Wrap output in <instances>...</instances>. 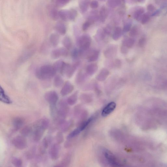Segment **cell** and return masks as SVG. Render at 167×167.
Masks as SVG:
<instances>
[{
  "mask_svg": "<svg viewBox=\"0 0 167 167\" xmlns=\"http://www.w3.org/2000/svg\"><path fill=\"white\" fill-rule=\"evenodd\" d=\"M104 155L108 162L110 165L115 166H122V165L118 162L116 158L108 151L105 150Z\"/></svg>",
  "mask_w": 167,
  "mask_h": 167,
  "instance_id": "8",
  "label": "cell"
},
{
  "mask_svg": "<svg viewBox=\"0 0 167 167\" xmlns=\"http://www.w3.org/2000/svg\"><path fill=\"white\" fill-rule=\"evenodd\" d=\"M70 0H56V3L60 5H63L68 3Z\"/></svg>",
  "mask_w": 167,
  "mask_h": 167,
  "instance_id": "43",
  "label": "cell"
},
{
  "mask_svg": "<svg viewBox=\"0 0 167 167\" xmlns=\"http://www.w3.org/2000/svg\"><path fill=\"white\" fill-rule=\"evenodd\" d=\"M91 23L89 21L86 22L84 23L82 26L83 30L84 31L87 30L90 26Z\"/></svg>",
  "mask_w": 167,
  "mask_h": 167,
  "instance_id": "40",
  "label": "cell"
},
{
  "mask_svg": "<svg viewBox=\"0 0 167 167\" xmlns=\"http://www.w3.org/2000/svg\"><path fill=\"white\" fill-rule=\"evenodd\" d=\"M112 31L111 27L108 25L104 29V31L106 34L109 35L111 33Z\"/></svg>",
  "mask_w": 167,
  "mask_h": 167,
  "instance_id": "41",
  "label": "cell"
},
{
  "mask_svg": "<svg viewBox=\"0 0 167 167\" xmlns=\"http://www.w3.org/2000/svg\"><path fill=\"white\" fill-rule=\"evenodd\" d=\"M63 62V61L61 60H58L54 63L53 66L56 72H60Z\"/></svg>",
  "mask_w": 167,
  "mask_h": 167,
  "instance_id": "32",
  "label": "cell"
},
{
  "mask_svg": "<svg viewBox=\"0 0 167 167\" xmlns=\"http://www.w3.org/2000/svg\"><path fill=\"white\" fill-rule=\"evenodd\" d=\"M49 13L51 17L54 19H57L59 17V12L55 9H51Z\"/></svg>",
  "mask_w": 167,
  "mask_h": 167,
  "instance_id": "35",
  "label": "cell"
},
{
  "mask_svg": "<svg viewBox=\"0 0 167 167\" xmlns=\"http://www.w3.org/2000/svg\"><path fill=\"white\" fill-rule=\"evenodd\" d=\"M49 125V120L46 118H42L34 123L33 126L34 141L36 142L40 141Z\"/></svg>",
  "mask_w": 167,
  "mask_h": 167,
  "instance_id": "1",
  "label": "cell"
},
{
  "mask_svg": "<svg viewBox=\"0 0 167 167\" xmlns=\"http://www.w3.org/2000/svg\"><path fill=\"white\" fill-rule=\"evenodd\" d=\"M56 72L53 66L45 65L36 70V75L39 79L47 80L55 77Z\"/></svg>",
  "mask_w": 167,
  "mask_h": 167,
  "instance_id": "2",
  "label": "cell"
},
{
  "mask_svg": "<svg viewBox=\"0 0 167 167\" xmlns=\"http://www.w3.org/2000/svg\"><path fill=\"white\" fill-rule=\"evenodd\" d=\"M116 103L114 102H111L107 104L103 109L102 111V115L103 117H106L114 111L116 107Z\"/></svg>",
  "mask_w": 167,
  "mask_h": 167,
  "instance_id": "12",
  "label": "cell"
},
{
  "mask_svg": "<svg viewBox=\"0 0 167 167\" xmlns=\"http://www.w3.org/2000/svg\"><path fill=\"white\" fill-rule=\"evenodd\" d=\"M146 40L144 38H142L140 39L138 42V45L140 47H143L145 44Z\"/></svg>",
  "mask_w": 167,
  "mask_h": 167,
  "instance_id": "42",
  "label": "cell"
},
{
  "mask_svg": "<svg viewBox=\"0 0 167 167\" xmlns=\"http://www.w3.org/2000/svg\"><path fill=\"white\" fill-rule=\"evenodd\" d=\"M88 3L86 1H83L80 5V8L82 13H84L88 9Z\"/></svg>",
  "mask_w": 167,
  "mask_h": 167,
  "instance_id": "34",
  "label": "cell"
},
{
  "mask_svg": "<svg viewBox=\"0 0 167 167\" xmlns=\"http://www.w3.org/2000/svg\"><path fill=\"white\" fill-rule=\"evenodd\" d=\"M25 122V120L21 117H17L13 120V127L15 131H17L23 126Z\"/></svg>",
  "mask_w": 167,
  "mask_h": 167,
  "instance_id": "14",
  "label": "cell"
},
{
  "mask_svg": "<svg viewBox=\"0 0 167 167\" xmlns=\"http://www.w3.org/2000/svg\"><path fill=\"white\" fill-rule=\"evenodd\" d=\"M45 98L50 104V106H56L59 97L57 93L54 90L48 91L45 94Z\"/></svg>",
  "mask_w": 167,
  "mask_h": 167,
  "instance_id": "4",
  "label": "cell"
},
{
  "mask_svg": "<svg viewBox=\"0 0 167 167\" xmlns=\"http://www.w3.org/2000/svg\"><path fill=\"white\" fill-rule=\"evenodd\" d=\"M120 0H108V4L109 6L111 7L115 8L121 4Z\"/></svg>",
  "mask_w": 167,
  "mask_h": 167,
  "instance_id": "28",
  "label": "cell"
},
{
  "mask_svg": "<svg viewBox=\"0 0 167 167\" xmlns=\"http://www.w3.org/2000/svg\"><path fill=\"white\" fill-rule=\"evenodd\" d=\"M51 142V139L50 137H46L43 139L42 142V146L41 148V152L42 153H45V150L49 146Z\"/></svg>",
  "mask_w": 167,
  "mask_h": 167,
  "instance_id": "18",
  "label": "cell"
},
{
  "mask_svg": "<svg viewBox=\"0 0 167 167\" xmlns=\"http://www.w3.org/2000/svg\"><path fill=\"white\" fill-rule=\"evenodd\" d=\"M55 29L58 33L61 35H63L66 33V26L62 23L60 22L56 24L55 26Z\"/></svg>",
  "mask_w": 167,
  "mask_h": 167,
  "instance_id": "20",
  "label": "cell"
},
{
  "mask_svg": "<svg viewBox=\"0 0 167 167\" xmlns=\"http://www.w3.org/2000/svg\"><path fill=\"white\" fill-rule=\"evenodd\" d=\"M127 47L123 45H122V47L121 48V51L122 53L125 54L127 53L128 50Z\"/></svg>",
  "mask_w": 167,
  "mask_h": 167,
  "instance_id": "47",
  "label": "cell"
},
{
  "mask_svg": "<svg viewBox=\"0 0 167 167\" xmlns=\"http://www.w3.org/2000/svg\"><path fill=\"white\" fill-rule=\"evenodd\" d=\"M12 143L15 148L20 150L25 149L27 144L25 137L22 136H18L15 137L13 139Z\"/></svg>",
  "mask_w": 167,
  "mask_h": 167,
  "instance_id": "5",
  "label": "cell"
},
{
  "mask_svg": "<svg viewBox=\"0 0 167 167\" xmlns=\"http://www.w3.org/2000/svg\"><path fill=\"white\" fill-rule=\"evenodd\" d=\"M109 74V71L107 69L104 68L97 75L96 79L99 81H103L106 79Z\"/></svg>",
  "mask_w": 167,
  "mask_h": 167,
  "instance_id": "16",
  "label": "cell"
},
{
  "mask_svg": "<svg viewBox=\"0 0 167 167\" xmlns=\"http://www.w3.org/2000/svg\"><path fill=\"white\" fill-rule=\"evenodd\" d=\"M77 14L76 10H70V20H74L76 18Z\"/></svg>",
  "mask_w": 167,
  "mask_h": 167,
  "instance_id": "38",
  "label": "cell"
},
{
  "mask_svg": "<svg viewBox=\"0 0 167 167\" xmlns=\"http://www.w3.org/2000/svg\"><path fill=\"white\" fill-rule=\"evenodd\" d=\"M87 78V76L82 71H80L78 73L76 78V82L77 84H80L84 82Z\"/></svg>",
  "mask_w": 167,
  "mask_h": 167,
  "instance_id": "23",
  "label": "cell"
},
{
  "mask_svg": "<svg viewBox=\"0 0 167 167\" xmlns=\"http://www.w3.org/2000/svg\"><path fill=\"white\" fill-rule=\"evenodd\" d=\"M68 50L65 47L56 48L52 51L51 56L53 59H57L63 56L65 57L68 55Z\"/></svg>",
  "mask_w": 167,
  "mask_h": 167,
  "instance_id": "6",
  "label": "cell"
},
{
  "mask_svg": "<svg viewBox=\"0 0 167 167\" xmlns=\"http://www.w3.org/2000/svg\"><path fill=\"white\" fill-rule=\"evenodd\" d=\"M54 85L56 88L61 87L64 84V80L60 75H56L54 79Z\"/></svg>",
  "mask_w": 167,
  "mask_h": 167,
  "instance_id": "21",
  "label": "cell"
},
{
  "mask_svg": "<svg viewBox=\"0 0 167 167\" xmlns=\"http://www.w3.org/2000/svg\"><path fill=\"white\" fill-rule=\"evenodd\" d=\"M134 40L132 38H127L124 40L122 45L128 48H131L134 45Z\"/></svg>",
  "mask_w": 167,
  "mask_h": 167,
  "instance_id": "27",
  "label": "cell"
},
{
  "mask_svg": "<svg viewBox=\"0 0 167 167\" xmlns=\"http://www.w3.org/2000/svg\"><path fill=\"white\" fill-rule=\"evenodd\" d=\"M63 44L67 49H70L72 46V42L70 38L68 36L65 37L63 40Z\"/></svg>",
  "mask_w": 167,
  "mask_h": 167,
  "instance_id": "25",
  "label": "cell"
},
{
  "mask_svg": "<svg viewBox=\"0 0 167 167\" xmlns=\"http://www.w3.org/2000/svg\"><path fill=\"white\" fill-rule=\"evenodd\" d=\"M121 64H122V63L119 59H116L113 62L114 67H117V68H119L121 66Z\"/></svg>",
  "mask_w": 167,
  "mask_h": 167,
  "instance_id": "45",
  "label": "cell"
},
{
  "mask_svg": "<svg viewBox=\"0 0 167 167\" xmlns=\"http://www.w3.org/2000/svg\"><path fill=\"white\" fill-rule=\"evenodd\" d=\"M56 139L57 143L58 144H61L64 141V137L63 134L61 131L59 132L56 134Z\"/></svg>",
  "mask_w": 167,
  "mask_h": 167,
  "instance_id": "33",
  "label": "cell"
},
{
  "mask_svg": "<svg viewBox=\"0 0 167 167\" xmlns=\"http://www.w3.org/2000/svg\"><path fill=\"white\" fill-rule=\"evenodd\" d=\"M13 165L16 167H21L22 165L23 162L20 159L17 157L13 158L12 160Z\"/></svg>",
  "mask_w": 167,
  "mask_h": 167,
  "instance_id": "31",
  "label": "cell"
},
{
  "mask_svg": "<svg viewBox=\"0 0 167 167\" xmlns=\"http://www.w3.org/2000/svg\"><path fill=\"white\" fill-rule=\"evenodd\" d=\"M122 29L119 27H117L115 29L112 35V38L115 41H117L122 36Z\"/></svg>",
  "mask_w": 167,
  "mask_h": 167,
  "instance_id": "26",
  "label": "cell"
},
{
  "mask_svg": "<svg viewBox=\"0 0 167 167\" xmlns=\"http://www.w3.org/2000/svg\"><path fill=\"white\" fill-rule=\"evenodd\" d=\"M132 26V23L129 21L125 23L124 26L123 31L125 32H127L130 30Z\"/></svg>",
  "mask_w": 167,
  "mask_h": 167,
  "instance_id": "37",
  "label": "cell"
},
{
  "mask_svg": "<svg viewBox=\"0 0 167 167\" xmlns=\"http://www.w3.org/2000/svg\"><path fill=\"white\" fill-rule=\"evenodd\" d=\"M60 42V36L57 34L53 33L49 37V42L53 47H56L58 45Z\"/></svg>",
  "mask_w": 167,
  "mask_h": 167,
  "instance_id": "17",
  "label": "cell"
},
{
  "mask_svg": "<svg viewBox=\"0 0 167 167\" xmlns=\"http://www.w3.org/2000/svg\"><path fill=\"white\" fill-rule=\"evenodd\" d=\"M142 13V10H137L136 12L134 13V17L136 19H138L140 15H141Z\"/></svg>",
  "mask_w": 167,
  "mask_h": 167,
  "instance_id": "46",
  "label": "cell"
},
{
  "mask_svg": "<svg viewBox=\"0 0 167 167\" xmlns=\"http://www.w3.org/2000/svg\"><path fill=\"white\" fill-rule=\"evenodd\" d=\"M77 93H75L67 99V103L70 105L74 104L76 102L77 99Z\"/></svg>",
  "mask_w": 167,
  "mask_h": 167,
  "instance_id": "29",
  "label": "cell"
},
{
  "mask_svg": "<svg viewBox=\"0 0 167 167\" xmlns=\"http://www.w3.org/2000/svg\"><path fill=\"white\" fill-rule=\"evenodd\" d=\"M137 1L139 2H141L142 1H143V0H137Z\"/></svg>",
  "mask_w": 167,
  "mask_h": 167,
  "instance_id": "48",
  "label": "cell"
},
{
  "mask_svg": "<svg viewBox=\"0 0 167 167\" xmlns=\"http://www.w3.org/2000/svg\"><path fill=\"white\" fill-rule=\"evenodd\" d=\"M0 100L2 102L7 104H11L12 102L9 97L8 96L1 86L0 87Z\"/></svg>",
  "mask_w": 167,
  "mask_h": 167,
  "instance_id": "15",
  "label": "cell"
},
{
  "mask_svg": "<svg viewBox=\"0 0 167 167\" xmlns=\"http://www.w3.org/2000/svg\"><path fill=\"white\" fill-rule=\"evenodd\" d=\"M98 66L96 64H91L89 65L86 69V72L87 74L92 75L96 73L98 70Z\"/></svg>",
  "mask_w": 167,
  "mask_h": 167,
  "instance_id": "19",
  "label": "cell"
},
{
  "mask_svg": "<svg viewBox=\"0 0 167 167\" xmlns=\"http://www.w3.org/2000/svg\"><path fill=\"white\" fill-rule=\"evenodd\" d=\"M118 47L116 45H111L108 47L104 51V55L107 58H111L116 55Z\"/></svg>",
  "mask_w": 167,
  "mask_h": 167,
  "instance_id": "10",
  "label": "cell"
},
{
  "mask_svg": "<svg viewBox=\"0 0 167 167\" xmlns=\"http://www.w3.org/2000/svg\"><path fill=\"white\" fill-rule=\"evenodd\" d=\"M79 65V61L72 64H69L65 74L67 77L70 78L73 76Z\"/></svg>",
  "mask_w": 167,
  "mask_h": 167,
  "instance_id": "13",
  "label": "cell"
},
{
  "mask_svg": "<svg viewBox=\"0 0 167 167\" xmlns=\"http://www.w3.org/2000/svg\"><path fill=\"white\" fill-rule=\"evenodd\" d=\"M91 42V39L88 35H83L78 39L77 44L81 51L87 50L90 49Z\"/></svg>",
  "mask_w": 167,
  "mask_h": 167,
  "instance_id": "3",
  "label": "cell"
},
{
  "mask_svg": "<svg viewBox=\"0 0 167 167\" xmlns=\"http://www.w3.org/2000/svg\"><path fill=\"white\" fill-rule=\"evenodd\" d=\"M92 120L93 118H91L87 121H85L79 128L75 129L72 132L68 135V138L69 139L72 138L78 135L81 132L84 130L87 127V126L89 124Z\"/></svg>",
  "mask_w": 167,
  "mask_h": 167,
  "instance_id": "7",
  "label": "cell"
},
{
  "mask_svg": "<svg viewBox=\"0 0 167 167\" xmlns=\"http://www.w3.org/2000/svg\"><path fill=\"white\" fill-rule=\"evenodd\" d=\"M33 127L31 126L28 125L24 127L20 132L21 135L24 137L27 136L33 131Z\"/></svg>",
  "mask_w": 167,
  "mask_h": 167,
  "instance_id": "22",
  "label": "cell"
},
{
  "mask_svg": "<svg viewBox=\"0 0 167 167\" xmlns=\"http://www.w3.org/2000/svg\"><path fill=\"white\" fill-rule=\"evenodd\" d=\"M90 6L93 9L97 8L99 6L98 2L96 1H93L91 2Z\"/></svg>",
  "mask_w": 167,
  "mask_h": 167,
  "instance_id": "44",
  "label": "cell"
},
{
  "mask_svg": "<svg viewBox=\"0 0 167 167\" xmlns=\"http://www.w3.org/2000/svg\"><path fill=\"white\" fill-rule=\"evenodd\" d=\"M74 90V86L70 82L67 81L65 83L61 89V95L63 96H65L72 92Z\"/></svg>",
  "mask_w": 167,
  "mask_h": 167,
  "instance_id": "11",
  "label": "cell"
},
{
  "mask_svg": "<svg viewBox=\"0 0 167 167\" xmlns=\"http://www.w3.org/2000/svg\"><path fill=\"white\" fill-rule=\"evenodd\" d=\"M122 1H125V0H122Z\"/></svg>",
  "mask_w": 167,
  "mask_h": 167,
  "instance_id": "49",
  "label": "cell"
},
{
  "mask_svg": "<svg viewBox=\"0 0 167 167\" xmlns=\"http://www.w3.org/2000/svg\"><path fill=\"white\" fill-rule=\"evenodd\" d=\"M100 52L98 50H93L89 56L87 58L89 62H92L96 61L99 57Z\"/></svg>",
  "mask_w": 167,
  "mask_h": 167,
  "instance_id": "24",
  "label": "cell"
},
{
  "mask_svg": "<svg viewBox=\"0 0 167 167\" xmlns=\"http://www.w3.org/2000/svg\"><path fill=\"white\" fill-rule=\"evenodd\" d=\"M100 18L102 21H104L107 15V11L106 7L103 6L100 10Z\"/></svg>",
  "mask_w": 167,
  "mask_h": 167,
  "instance_id": "30",
  "label": "cell"
},
{
  "mask_svg": "<svg viewBox=\"0 0 167 167\" xmlns=\"http://www.w3.org/2000/svg\"><path fill=\"white\" fill-rule=\"evenodd\" d=\"M71 56L72 58L74 60H76L80 56L79 50L77 48H74L72 50L71 52Z\"/></svg>",
  "mask_w": 167,
  "mask_h": 167,
  "instance_id": "36",
  "label": "cell"
},
{
  "mask_svg": "<svg viewBox=\"0 0 167 167\" xmlns=\"http://www.w3.org/2000/svg\"><path fill=\"white\" fill-rule=\"evenodd\" d=\"M137 33V29L136 27H134L131 29L130 33H129V35L131 37H134L136 36Z\"/></svg>",
  "mask_w": 167,
  "mask_h": 167,
  "instance_id": "39",
  "label": "cell"
},
{
  "mask_svg": "<svg viewBox=\"0 0 167 167\" xmlns=\"http://www.w3.org/2000/svg\"><path fill=\"white\" fill-rule=\"evenodd\" d=\"M60 148L59 144H54L51 147L49 150V155L51 159L54 160H57L60 156Z\"/></svg>",
  "mask_w": 167,
  "mask_h": 167,
  "instance_id": "9",
  "label": "cell"
}]
</instances>
